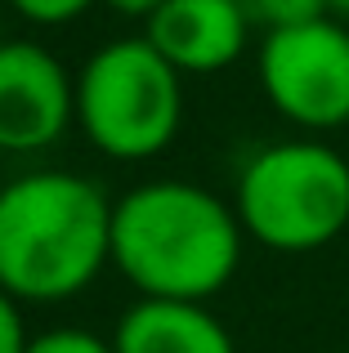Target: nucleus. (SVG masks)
I'll use <instances>...</instances> for the list:
<instances>
[{
	"instance_id": "f257e3e1",
	"label": "nucleus",
	"mask_w": 349,
	"mask_h": 353,
	"mask_svg": "<svg viewBox=\"0 0 349 353\" xmlns=\"http://www.w3.org/2000/svg\"><path fill=\"white\" fill-rule=\"evenodd\" d=\"M242 259V219L183 179L130 188L112 206V264L139 300L206 304Z\"/></svg>"
},
{
	"instance_id": "0eeeda50",
	"label": "nucleus",
	"mask_w": 349,
	"mask_h": 353,
	"mask_svg": "<svg viewBox=\"0 0 349 353\" xmlns=\"http://www.w3.org/2000/svg\"><path fill=\"white\" fill-rule=\"evenodd\" d=\"M251 14L237 0H161L148 14V45L179 77H206L246 50Z\"/></svg>"
},
{
	"instance_id": "9b49d317",
	"label": "nucleus",
	"mask_w": 349,
	"mask_h": 353,
	"mask_svg": "<svg viewBox=\"0 0 349 353\" xmlns=\"http://www.w3.org/2000/svg\"><path fill=\"white\" fill-rule=\"evenodd\" d=\"M5 5L14 9L18 18L36 23V27H63V23H72V18H81L94 0H5Z\"/></svg>"
},
{
	"instance_id": "6e6552de",
	"label": "nucleus",
	"mask_w": 349,
	"mask_h": 353,
	"mask_svg": "<svg viewBox=\"0 0 349 353\" xmlns=\"http://www.w3.org/2000/svg\"><path fill=\"white\" fill-rule=\"evenodd\" d=\"M117 353H237L228 327L192 300H139L121 313Z\"/></svg>"
},
{
	"instance_id": "20e7f679",
	"label": "nucleus",
	"mask_w": 349,
	"mask_h": 353,
	"mask_svg": "<svg viewBox=\"0 0 349 353\" xmlns=\"http://www.w3.org/2000/svg\"><path fill=\"white\" fill-rule=\"evenodd\" d=\"M77 121L103 157L148 161L179 134L183 77L148 36L112 41L90 54L77 77Z\"/></svg>"
},
{
	"instance_id": "f8f14e48",
	"label": "nucleus",
	"mask_w": 349,
	"mask_h": 353,
	"mask_svg": "<svg viewBox=\"0 0 349 353\" xmlns=\"http://www.w3.org/2000/svg\"><path fill=\"white\" fill-rule=\"evenodd\" d=\"M27 331H23V313L18 300L9 291H0V353H27Z\"/></svg>"
},
{
	"instance_id": "4468645a",
	"label": "nucleus",
	"mask_w": 349,
	"mask_h": 353,
	"mask_svg": "<svg viewBox=\"0 0 349 353\" xmlns=\"http://www.w3.org/2000/svg\"><path fill=\"white\" fill-rule=\"evenodd\" d=\"M327 14L341 18V23H349V0H327Z\"/></svg>"
},
{
	"instance_id": "39448f33",
	"label": "nucleus",
	"mask_w": 349,
	"mask_h": 353,
	"mask_svg": "<svg viewBox=\"0 0 349 353\" xmlns=\"http://www.w3.org/2000/svg\"><path fill=\"white\" fill-rule=\"evenodd\" d=\"M260 90L291 125H349V27L323 14L273 27L260 41Z\"/></svg>"
},
{
	"instance_id": "423d86ee",
	"label": "nucleus",
	"mask_w": 349,
	"mask_h": 353,
	"mask_svg": "<svg viewBox=\"0 0 349 353\" xmlns=\"http://www.w3.org/2000/svg\"><path fill=\"white\" fill-rule=\"evenodd\" d=\"M77 121V81L36 41H0V152H36Z\"/></svg>"
},
{
	"instance_id": "2eb2a0df",
	"label": "nucleus",
	"mask_w": 349,
	"mask_h": 353,
	"mask_svg": "<svg viewBox=\"0 0 349 353\" xmlns=\"http://www.w3.org/2000/svg\"><path fill=\"white\" fill-rule=\"evenodd\" d=\"M0 41H5V36H0Z\"/></svg>"
},
{
	"instance_id": "9d476101",
	"label": "nucleus",
	"mask_w": 349,
	"mask_h": 353,
	"mask_svg": "<svg viewBox=\"0 0 349 353\" xmlns=\"http://www.w3.org/2000/svg\"><path fill=\"white\" fill-rule=\"evenodd\" d=\"M27 353H117V349H112V340H99L94 331L63 327V331L32 336V340H27Z\"/></svg>"
},
{
	"instance_id": "7ed1b4c3",
	"label": "nucleus",
	"mask_w": 349,
	"mask_h": 353,
	"mask_svg": "<svg viewBox=\"0 0 349 353\" xmlns=\"http://www.w3.org/2000/svg\"><path fill=\"white\" fill-rule=\"evenodd\" d=\"M242 233L282 255H305L349 228V161L318 139L269 143L237 174Z\"/></svg>"
},
{
	"instance_id": "f03ea898",
	"label": "nucleus",
	"mask_w": 349,
	"mask_h": 353,
	"mask_svg": "<svg viewBox=\"0 0 349 353\" xmlns=\"http://www.w3.org/2000/svg\"><path fill=\"white\" fill-rule=\"evenodd\" d=\"M112 264V201L72 170H32L0 188V291L32 304L81 295Z\"/></svg>"
},
{
	"instance_id": "ddd939ff",
	"label": "nucleus",
	"mask_w": 349,
	"mask_h": 353,
	"mask_svg": "<svg viewBox=\"0 0 349 353\" xmlns=\"http://www.w3.org/2000/svg\"><path fill=\"white\" fill-rule=\"evenodd\" d=\"M112 9H121V14H134V18H148L152 9L161 5V0H108Z\"/></svg>"
},
{
	"instance_id": "1a4fd4ad",
	"label": "nucleus",
	"mask_w": 349,
	"mask_h": 353,
	"mask_svg": "<svg viewBox=\"0 0 349 353\" xmlns=\"http://www.w3.org/2000/svg\"><path fill=\"white\" fill-rule=\"evenodd\" d=\"M251 14V23L260 18L264 27H291V23H309V18L327 14V0H237Z\"/></svg>"
}]
</instances>
